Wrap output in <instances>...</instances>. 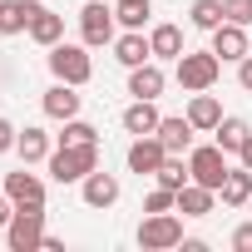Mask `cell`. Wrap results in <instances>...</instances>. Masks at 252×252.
<instances>
[{"label": "cell", "instance_id": "1", "mask_svg": "<svg viewBox=\"0 0 252 252\" xmlns=\"http://www.w3.org/2000/svg\"><path fill=\"white\" fill-rule=\"evenodd\" d=\"M55 183H84L99 168V144H55V154L45 158Z\"/></svg>", "mask_w": 252, "mask_h": 252}, {"label": "cell", "instance_id": "2", "mask_svg": "<svg viewBox=\"0 0 252 252\" xmlns=\"http://www.w3.org/2000/svg\"><path fill=\"white\" fill-rule=\"evenodd\" d=\"M218 74H222V60H218L213 50H183V55L173 60V79L183 84V94H203V89H213Z\"/></svg>", "mask_w": 252, "mask_h": 252}, {"label": "cell", "instance_id": "3", "mask_svg": "<svg viewBox=\"0 0 252 252\" xmlns=\"http://www.w3.org/2000/svg\"><path fill=\"white\" fill-rule=\"evenodd\" d=\"M50 74L55 79H64V84H89L94 79V60H89V45L79 40V45H69V40H60V45H50Z\"/></svg>", "mask_w": 252, "mask_h": 252}, {"label": "cell", "instance_id": "4", "mask_svg": "<svg viewBox=\"0 0 252 252\" xmlns=\"http://www.w3.org/2000/svg\"><path fill=\"white\" fill-rule=\"evenodd\" d=\"M139 247H144V252L183 247V218H178V213H144V222H139Z\"/></svg>", "mask_w": 252, "mask_h": 252}, {"label": "cell", "instance_id": "5", "mask_svg": "<svg viewBox=\"0 0 252 252\" xmlns=\"http://www.w3.org/2000/svg\"><path fill=\"white\" fill-rule=\"evenodd\" d=\"M40 237H45V203L15 208V218L5 222V247L10 252H40Z\"/></svg>", "mask_w": 252, "mask_h": 252}, {"label": "cell", "instance_id": "6", "mask_svg": "<svg viewBox=\"0 0 252 252\" xmlns=\"http://www.w3.org/2000/svg\"><path fill=\"white\" fill-rule=\"evenodd\" d=\"M114 25H119V15H114V5H104V0H89V5L79 10V40H84L89 50L114 45V40H119Z\"/></svg>", "mask_w": 252, "mask_h": 252}, {"label": "cell", "instance_id": "7", "mask_svg": "<svg viewBox=\"0 0 252 252\" xmlns=\"http://www.w3.org/2000/svg\"><path fill=\"white\" fill-rule=\"evenodd\" d=\"M188 173H193V183H203V188H222V178H227V154L218 149V144H193L188 149Z\"/></svg>", "mask_w": 252, "mask_h": 252}, {"label": "cell", "instance_id": "8", "mask_svg": "<svg viewBox=\"0 0 252 252\" xmlns=\"http://www.w3.org/2000/svg\"><path fill=\"white\" fill-rule=\"evenodd\" d=\"M40 109H45V119L64 124V119H79V109H84V94H79V84H64V79H55V84L45 89Z\"/></svg>", "mask_w": 252, "mask_h": 252}, {"label": "cell", "instance_id": "9", "mask_svg": "<svg viewBox=\"0 0 252 252\" xmlns=\"http://www.w3.org/2000/svg\"><path fill=\"white\" fill-rule=\"evenodd\" d=\"M163 158H168V149H163V139L158 134H139L134 144H129V154H124V163H129V173H158L163 168Z\"/></svg>", "mask_w": 252, "mask_h": 252}, {"label": "cell", "instance_id": "10", "mask_svg": "<svg viewBox=\"0 0 252 252\" xmlns=\"http://www.w3.org/2000/svg\"><path fill=\"white\" fill-rule=\"evenodd\" d=\"M5 193H10L15 208H40V203H45V178L30 173V163H25V168L5 173Z\"/></svg>", "mask_w": 252, "mask_h": 252}, {"label": "cell", "instance_id": "11", "mask_svg": "<svg viewBox=\"0 0 252 252\" xmlns=\"http://www.w3.org/2000/svg\"><path fill=\"white\" fill-rule=\"evenodd\" d=\"M213 55H218L222 64H227V60L237 64L242 55H252V45H247V25H232V20H222V25L213 30Z\"/></svg>", "mask_w": 252, "mask_h": 252}, {"label": "cell", "instance_id": "12", "mask_svg": "<svg viewBox=\"0 0 252 252\" xmlns=\"http://www.w3.org/2000/svg\"><path fill=\"white\" fill-rule=\"evenodd\" d=\"M119 193H124V188H119V178H114V173H104V168H94V173L79 183L84 208H114V203H119Z\"/></svg>", "mask_w": 252, "mask_h": 252}, {"label": "cell", "instance_id": "13", "mask_svg": "<svg viewBox=\"0 0 252 252\" xmlns=\"http://www.w3.org/2000/svg\"><path fill=\"white\" fill-rule=\"evenodd\" d=\"M158 119H163V114H158V99H134L129 109L119 114L124 134H134V139H139V134H154V129H158Z\"/></svg>", "mask_w": 252, "mask_h": 252}, {"label": "cell", "instance_id": "14", "mask_svg": "<svg viewBox=\"0 0 252 252\" xmlns=\"http://www.w3.org/2000/svg\"><path fill=\"white\" fill-rule=\"evenodd\" d=\"M114 60H119L124 69L149 64V60H154V45H149V35H144V30H124V35L114 40Z\"/></svg>", "mask_w": 252, "mask_h": 252}, {"label": "cell", "instance_id": "15", "mask_svg": "<svg viewBox=\"0 0 252 252\" xmlns=\"http://www.w3.org/2000/svg\"><path fill=\"white\" fill-rule=\"evenodd\" d=\"M163 84H168V74L158 69V60H149V64H134V69H129V94H134V99H158V94H163Z\"/></svg>", "mask_w": 252, "mask_h": 252}, {"label": "cell", "instance_id": "16", "mask_svg": "<svg viewBox=\"0 0 252 252\" xmlns=\"http://www.w3.org/2000/svg\"><path fill=\"white\" fill-rule=\"evenodd\" d=\"M154 134L163 139V149H168V154H188L198 129L188 124V114H173V119H158V129H154Z\"/></svg>", "mask_w": 252, "mask_h": 252}, {"label": "cell", "instance_id": "17", "mask_svg": "<svg viewBox=\"0 0 252 252\" xmlns=\"http://www.w3.org/2000/svg\"><path fill=\"white\" fill-rule=\"evenodd\" d=\"M40 0H0V35H25Z\"/></svg>", "mask_w": 252, "mask_h": 252}, {"label": "cell", "instance_id": "18", "mask_svg": "<svg viewBox=\"0 0 252 252\" xmlns=\"http://www.w3.org/2000/svg\"><path fill=\"white\" fill-rule=\"evenodd\" d=\"M218 198H222V208H247L252 203V168H227V178H222V188H218Z\"/></svg>", "mask_w": 252, "mask_h": 252}, {"label": "cell", "instance_id": "19", "mask_svg": "<svg viewBox=\"0 0 252 252\" xmlns=\"http://www.w3.org/2000/svg\"><path fill=\"white\" fill-rule=\"evenodd\" d=\"M188 124H193L198 134H213L218 124H222V104H218L208 89H203V94H193V99H188Z\"/></svg>", "mask_w": 252, "mask_h": 252}, {"label": "cell", "instance_id": "20", "mask_svg": "<svg viewBox=\"0 0 252 252\" xmlns=\"http://www.w3.org/2000/svg\"><path fill=\"white\" fill-rule=\"evenodd\" d=\"M15 154H20V163H45V158L55 154V144H50V134H45V129L25 124V129H20V139H15Z\"/></svg>", "mask_w": 252, "mask_h": 252}, {"label": "cell", "instance_id": "21", "mask_svg": "<svg viewBox=\"0 0 252 252\" xmlns=\"http://www.w3.org/2000/svg\"><path fill=\"white\" fill-rule=\"evenodd\" d=\"M25 35H30V40H35V45H45V50H50V45H60V40H64V15H55V10H50V5H40V10H35V20H30V30H25Z\"/></svg>", "mask_w": 252, "mask_h": 252}, {"label": "cell", "instance_id": "22", "mask_svg": "<svg viewBox=\"0 0 252 252\" xmlns=\"http://www.w3.org/2000/svg\"><path fill=\"white\" fill-rule=\"evenodd\" d=\"M218 208V193L213 188H203V183H183L178 188V213L183 218H208Z\"/></svg>", "mask_w": 252, "mask_h": 252}, {"label": "cell", "instance_id": "23", "mask_svg": "<svg viewBox=\"0 0 252 252\" xmlns=\"http://www.w3.org/2000/svg\"><path fill=\"white\" fill-rule=\"evenodd\" d=\"M247 134H252V124H247V119H232V114H222V124L213 129V144H218L222 154H237V149L247 144Z\"/></svg>", "mask_w": 252, "mask_h": 252}, {"label": "cell", "instance_id": "24", "mask_svg": "<svg viewBox=\"0 0 252 252\" xmlns=\"http://www.w3.org/2000/svg\"><path fill=\"white\" fill-rule=\"evenodd\" d=\"M149 45H154V60H178L183 55V30L178 25H154Z\"/></svg>", "mask_w": 252, "mask_h": 252}, {"label": "cell", "instance_id": "25", "mask_svg": "<svg viewBox=\"0 0 252 252\" xmlns=\"http://www.w3.org/2000/svg\"><path fill=\"white\" fill-rule=\"evenodd\" d=\"M188 20H193V30H208V35H213V30L227 20V10H222V0H193Z\"/></svg>", "mask_w": 252, "mask_h": 252}, {"label": "cell", "instance_id": "26", "mask_svg": "<svg viewBox=\"0 0 252 252\" xmlns=\"http://www.w3.org/2000/svg\"><path fill=\"white\" fill-rule=\"evenodd\" d=\"M114 15L124 30H144V20L154 15V0H114Z\"/></svg>", "mask_w": 252, "mask_h": 252}, {"label": "cell", "instance_id": "27", "mask_svg": "<svg viewBox=\"0 0 252 252\" xmlns=\"http://www.w3.org/2000/svg\"><path fill=\"white\" fill-rule=\"evenodd\" d=\"M55 139H60V144H99V129L84 124V119H64V129H60Z\"/></svg>", "mask_w": 252, "mask_h": 252}, {"label": "cell", "instance_id": "28", "mask_svg": "<svg viewBox=\"0 0 252 252\" xmlns=\"http://www.w3.org/2000/svg\"><path fill=\"white\" fill-rule=\"evenodd\" d=\"M144 213H178V193L158 183V188H154V193L144 198Z\"/></svg>", "mask_w": 252, "mask_h": 252}, {"label": "cell", "instance_id": "29", "mask_svg": "<svg viewBox=\"0 0 252 252\" xmlns=\"http://www.w3.org/2000/svg\"><path fill=\"white\" fill-rule=\"evenodd\" d=\"M222 10L232 25H252V0H222Z\"/></svg>", "mask_w": 252, "mask_h": 252}, {"label": "cell", "instance_id": "30", "mask_svg": "<svg viewBox=\"0 0 252 252\" xmlns=\"http://www.w3.org/2000/svg\"><path fill=\"white\" fill-rule=\"evenodd\" d=\"M15 139H20V129H15L5 114H0V154H10V149H15Z\"/></svg>", "mask_w": 252, "mask_h": 252}, {"label": "cell", "instance_id": "31", "mask_svg": "<svg viewBox=\"0 0 252 252\" xmlns=\"http://www.w3.org/2000/svg\"><path fill=\"white\" fill-rule=\"evenodd\" d=\"M232 252H252V222H237L232 227Z\"/></svg>", "mask_w": 252, "mask_h": 252}, {"label": "cell", "instance_id": "32", "mask_svg": "<svg viewBox=\"0 0 252 252\" xmlns=\"http://www.w3.org/2000/svg\"><path fill=\"white\" fill-rule=\"evenodd\" d=\"M237 84L252 94V55H242V60H237Z\"/></svg>", "mask_w": 252, "mask_h": 252}, {"label": "cell", "instance_id": "33", "mask_svg": "<svg viewBox=\"0 0 252 252\" xmlns=\"http://www.w3.org/2000/svg\"><path fill=\"white\" fill-rule=\"evenodd\" d=\"M10 218H15V203H10V193H0V227H5Z\"/></svg>", "mask_w": 252, "mask_h": 252}, {"label": "cell", "instance_id": "34", "mask_svg": "<svg viewBox=\"0 0 252 252\" xmlns=\"http://www.w3.org/2000/svg\"><path fill=\"white\" fill-rule=\"evenodd\" d=\"M40 252H64V242H60L55 232H45V237H40Z\"/></svg>", "mask_w": 252, "mask_h": 252}, {"label": "cell", "instance_id": "35", "mask_svg": "<svg viewBox=\"0 0 252 252\" xmlns=\"http://www.w3.org/2000/svg\"><path fill=\"white\" fill-rule=\"evenodd\" d=\"M237 158H242V168H252V134H247V144L237 149Z\"/></svg>", "mask_w": 252, "mask_h": 252}]
</instances>
